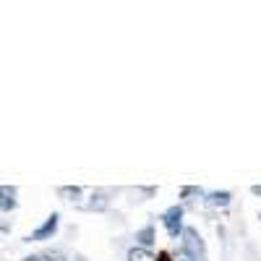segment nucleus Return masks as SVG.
I'll return each mask as SVG.
<instances>
[{"instance_id":"obj_9","label":"nucleus","mask_w":261,"mask_h":261,"mask_svg":"<svg viewBox=\"0 0 261 261\" xmlns=\"http://www.w3.org/2000/svg\"><path fill=\"white\" fill-rule=\"evenodd\" d=\"M24 261H65L63 253L58 251H47V253H34V256H27Z\"/></svg>"},{"instance_id":"obj_11","label":"nucleus","mask_w":261,"mask_h":261,"mask_svg":"<svg viewBox=\"0 0 261 261\" xmlns=\"http://www.w3.org/2000/svg\"><path fill=\"white\" fill-rule=\"evenodd\" d=\"M191 196H199V199H201V196H206L201 188H196V186H186L183 191H180V199H191Z\"/></svg>"},{"instance_id":"obj_8","label":"nucleus","mask_w":261,"mask_h":261,"mask_svg":"<svg viewBox=\"0 0 261 261\" xmlns=\"http://www.w3.org/2000/svg\"><path fill=\"white\" fill-rule=\"evenodd\" d=\"M128 261H157V256L151 253L149 248H141V246H134L128 251Z\"/></svg>"},{"instance_id":"obj_2","label":"nucleus","mask_w":261,"mask_h":261,"mask_svg":"<svg viewBox=\"0 0 261 261\" xmlns=\"http://www.w3.org/2000/svg\"><path fill=\"white\" fill-rule=\"evenodd\" d=\"M160 220H162V225H165V230H167L170 238H175V241H178V238L183 235L186 227H183V206H180V204L165 209Z\"/></svg>"},{"instance_id":"obj_6","label":"nucleus","mask_w":261,"mask_h":261,"mask_svg":"<svg viewBox=\"0 0 261 261\" xmlns=\"http://www.w3.org/2000/svg\"><path fill=\"white\" fill-rule=\"evenodd\" d=\"M154 241H157V238H154V225H146V227H141V230L136 232V243H139L141 248H149Z\"/></svg>"},{"instance_id":"obj_7","label":"nucleus","mask_w":261,"mask_h":261,"mask_svg":"<svg viewBox=\"0 0 261 261\" xmlns=\"http://www.w3.org/2000/svg\"><path fill=\"white\" fill-rule=\"evenodd\" d=\"M107 204H110V199L102 193V191H97V193H92V201L86 204L84 209H89V212H105L107 209Z\"/></svg>"},{"instance_id":"obj_4","label":"nucleus","mask_w":261,"mask_h":261,"mask_svg":"<svg viewBox=\"0 0 261 261\" xmlns=\"http://www.w3.org/2000/svg\"><path fill=\"white\" fill-rule=\"evenodd\" d=\"M18 191L13 186H0V212H13L18 206Z\"/></svg>"},{"instance_id":"obj_13","label":"nucleus","mask_w":261,"mask_h":261,"mask_svg":"<svg viewBox=\"0 0 261 261\" xmlns=\"http://www.w3.org/2000/svg\"><path fill=\"white\" fill-rule=\"evenodd\" d=\"M157 261H172V256H170V253H167V251H162V253H160V256H157Z\"/></svg>"},{"instance_id":"obj_5","label":"nucleus","mask_w":261,"mask_h":261,"mask_svg":"<svg viewBox=\"0 0 261 261\" xmlns=\"http://www.w3.org/2000/svg\"><path fill=\"white\" fill-rule=\"evenodd\" d=\"M230 199H232V193L230 191H214V193H206V204L209 206H214V209H225L227 204H230Z\"/></svg>"},{"instance_id":"obj_14","label":"nucleus","mask_w":261,"mask_h":261,"mask_svg":"<svg viewBox=\"0 0 261 261\" xmlns=\"http://www.w3.org/2000/svg\"><path fill=\"white\" fill-rule=\"evenodd\" d=\"M251 191H253V193H256V196H261V186H253V188H251Z\"/></svg>"},{"instance_id":"obj_1","label":"nucleus","mask_w":261,"mask_h":261,"mask_svg":"<svg viewBox=\"0 0 261 261\" xmlns=\"http://www.w3.org/2000/svg\"><path fill=\"white\" fill-rule=\"evenodd\" d=\"M183 251L191 253L193 261H206V246H204V238L199 235V230H193V227H186L183 230Z\"/></svg>"},{"instance_id":"obj_3","label":"nucleus","mask_w":261,"mask_h":261,"mask_svg":"<svg viewBox=\"0 0 261 261\" xmlns=\"http://www.w3.org/2000/svg\"><path fill=\"white\" fill-rule=\"evenodd\" d=\"M58 222H60V214L58 212H53L50 217H47V220L45 222H42L29 238H27V241H50V238L55 235V230H58Z\"/></svg>"},{"instance_id":"obj_12","label":"nucleus","mask_w":261,"mask_h":261,"mask_svg":"<svg viewBox=\"0 0 261 261\" xmlns=\"http://www.w3.org/2000/svg\"><path fill=\"white\" fill-rule=\"evenodd\" d=\"M175 261H193V258H191V253H188V251H183V248H180V251H178V256H175Z\"/></svg>"},{"instance_id":"obj_10","label":"nucleus","mask_w":261,"mask_h":261,"mask_svg":"<svg viewBox=\"0 0 261 261\" xmlns=\"http://www.w3.org/2000/svg\"><path fill=\"white\" fill-rule=\"evenodd\" d=\"M58 193L65 196L68 201H76L79 196H81V188H79V186H73V188H71V186H63V188H58Z\"/></svg>"}]
</instances>
